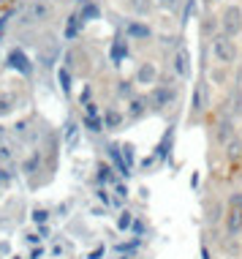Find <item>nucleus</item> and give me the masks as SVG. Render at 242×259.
Wrapping results in <instances>:
<instances>
[{
    "label": "nucleus",
    "mask_w": 242,
    "mask_h": 259,
    "mask_svg": "<svg viewBox=\"0 0 242 259\" xmlns=\"http://www.w3.org/2000/svg\"><path fill=\"white\" fill-rule=\"evenodd\" d=\"M120 120H123L120 112H109V115H106V125H109V128H117V125H120Z\"/></svg>",
    "instance_id": "nucleus-14"
},
{
    "label": "nucleus",
    "mask_w": 242,
    "mask_h": 259,
    "mask_svg": "<svg viewBox=\"0 0 242 259\" xmlns=\"http://www.w3.org/2000/svg\"><path fill=\"white\" fill-rule=\"evenodd\" d=\"M210 50H212V58L218 60V66H231L239 55L237 41L231 36H226V33H215V36L210 38Z\"/></svg>",
    "instance_id": "nucleus-1"
},
{
    "label": "nucleus",
    "mask_w": 242,
    "mask_h": 259,
    "mask_svg": "<svg viewBox=\"0 0 242 259\" xmlns=\"http://www.w3.org/2000/svg\"><path fill=\"white\" fill-rule=\"evenodd\" d=\"M11 66L14 68H19V71H30V66H27V60H25V55L22 52H11Z\"/></svg>",
    "instance_id": "nucleus-9"
},
{
    "label": "nucleus",
    "mask_w": 242,
    "mask_h": 259,
    "mask_svg": "<svg viewBox=\"0 0 242 259\" xmlns=\"http://www.w3.org/2000/svg\"><path fill=\"white\" fill-rule=\"evenodd\" d=\"M179 0H155V6H161V9H177Z\"/></svg>",
    "instance_id": "nucleus-16"
},
{
    "label": "nucleus",
    "mask_w": 242,
    "mask_h": 259,
    "mask_svg": "<svg viewBox=\"0 0 242 259\" xmlns=\"http://www.w3.org/2000/svg\"><path fill=\"white\" fill-rule=\"evenodd\" d=\"M128 50H126V44H123V41H117V44H114V50H112V55H114V60H120L123 58V55H126Z\"/></svg>",
    "instance_id": "nucleus-15"
},
{
    "label": "nucleus",
    "mask_w": 242,
    "mask_h": 259,
    "mask_svg": "<svg viewBox=\"0 0 242 259\" xmlns=\"http://www.w3.org/2000/svg\"><path fill=\"white\" fill-rule=\"evenodd\" d=\"M204 90H202V85H196V90H193V112H202L204 107H202V104H204Z\"/></svg>",
    "instance_id": "nucleus-10"
},
{
    "label": "nucleus",
    "mask_w": 242,
    "mask_h": 259,
    "mask_svg": "<svg viewBox=\"0 0 242 259\" xmlns=\"http://www.w3.org/2000/svg\"><path fill=\"white\" fill-rule=\"evenodd\" d=\"M174 71L183 76H191V52L188 50H177L174 52Z\"/></svg>",
    "instance_id": "nucleus-4"
},
{
    "label": "nucleus",
    "mask_w": 242,
    "mask_h": 259,
    "mask_svg": "<svg viewBox=\"0 0 242 259\" xmlns=\"http://www.w3.org/2000/svg\"><path fill=\"white\" fill-rule=\"evenodd\" d=\"M142 112H144V101L142 99H134V101H131V107H128V115L131 117H139Z\"/></svg>",
    "instance_id": "nucleus-11"
},
{
    "label": "nucleus",
    "mask_w": 242,
    "mask_h": 259,
    "mask_svg": "<svg viewBox=\"0 0 242 259\" xmlns=\"http://www.w3.org/2000/svg\"><path fill=\"white\" fill-rule=\"evenodd\" d=\"M128 9L134 14H139V17H147L155 9V0H128Z\"/></svg>",
    "instance_id": "nucleus-7"
},
{
    "label": "nucleus",
    "mask_w": 242,
    "mask_h": 259,
    "mask_svg": "<svg viewBox=\"0 0 242 259\" xmlns=\"http://www.w3.org/2000/svg\"><path fill=\"white\" fill-rule=\"evenodd\" d=\"M131 224V213H123V219H120V229H126Z\"/></svg>",
    "instance_id": "nucleus-18"
},
{
    "label": "nucleus",
    "mask_w": 242,
    "mask_h": 259,
    "mask_svg": "<svg viewBox=\"0 0 242 259\" xmlns=\"http://www.w3.org/2000/svg\"><path fill=\"white\" fill-rule=\"evenodd\" d=\"M220 33L237 38L242 33V9L237 3H229L223 11H220Z\"/></svg>",
    "instance_id": "nucleus-2"
},
{
    "label": "nucleus",
    "mask_w": 242,
    "mask_h": 259,
    "mask_svg": "<svg viewBox=\"0 0 242 259\" xmlns=\"http://www.w3.org/2000/svg\"><path fill=\"white\" fill-rule=\"evenodd\" d=\"M150 33H153V30H150L147 25H139V22H131L128 25V36L131 38H147Z\"/></svg>",
    "instance_id": "nucleus-8"
},
{
    "label": "nucleus",
    "mask_w": 242,
    "mask_h": 259,
    "mask_svg": "<svg viewBox=\"0 0 242 259\" xmlns=\"http://www.w3.org/2000/svg\"><path fill=\"white\" fill-rule=\"evenodd\" d=\"M171 96H174V93H171V90H158V93H155V104H158V107H163V104L169 101Z\"/></svg>",
    "instance_id": "nucleus-13"
},
{
    "label": "nucleus",
    "mask_w": 242,
    "mask_h": 259,
    "mask_svg": "<svg viewBox=\"0 0 242 259\" xmlns=\"http://www.w3.org/2000/svg\"><path fill=\"white\" fill-rule=\"evenodd\" d=\"M226 232H229L231 237L242 232V210L239 207L229 210V215H226Z\"/></svg>",
    "instance_id": "nucleus-6"
},
{
    "label": "nucleus",
    "mask_w": 242,
    "mask_h": 259,
    "mask_svg": "<svg viewBox=\"0 0 242 259\" xmlns=\"http://www.w3.org/2000/svg\"><path fill=\"white\" fill-rule=\"evenodd\" d=\"M207 3H215V0H207Z\"/></svg>",
    "instance_id": "nucleus-20"
},
{
    "label": "nucleus",
    "mask_w": 242,
    "mask_h": 259,
    "mask_svg": "<svg viewBox=\"0 0 242 259\" xmlns=\"http://www.w3.org/2000/svg\"><path fill=\"white\" fill-rule=\"evenodd\" d=\"M234 112H237V115H242V88H239V96H237V101H234Z\"/></svg>",
    "instance_id": "nucleus-17"
},
{
    "label": "nucleus",
    "mask_w": 242,
    "mask_h": 259,
    "mask_svg": "<svg viewBox=\"0 0 242 259\" xmlns=\"http://www.w3.org/2000/svg\"><path fill=\"white\" fill-rule=\"evenodd\" d=\"M95 14H98V11H95V6H87V9H85V14H82V17H95Z\"/></svg>",
    "instance_id": "nucleus-19"
},
{
    "label": "nucleus",
    "mask_w": 242,
    "mask_h": 259,
    "mask_svg": "<svg viewBox=\"0 0 242 259\" xmlns=\"http://www.w3.org/2000/svg\"><path fill=\"white\" fill-rule=\"evenodd\" d=\"M52 14V6L46 3V0H38V3L30 6V11H27V22H41V19H46Z\"/></svg>",
    "instance_id": "nucleus-5"
},
{
    "label": "nucleus",
    "mask_w": 242,
    "mask_h": 259,
    "mask_svg": "<svg viewBox=\"0 0 242 259\" xmlns=\"http://www.w3.org/2000/svg\"><path fill=\"white\" fill-rule=\"evenodd\" d=\"M136 82H139V85H155L158 82V66L155 63H142V66L136 68Z\"/></svg>",
    "instance_id": "nucleus-3"
},
{
    "label": "nucleus",
    "mask_w": 242,
    "mask_h": 259,
    "mask_svg": "<svg viewBox=\"0 0 242 259\" xmlns=\"http://www.w3.org/2000/svg\"><path fill=\"white\" fill-rule=\"evenodd\" d=\"M11 107H14V96H0V115H9L11 112Z\"/></svg>",
    "instance_id": "nucleus-12"
}]
</instances>
